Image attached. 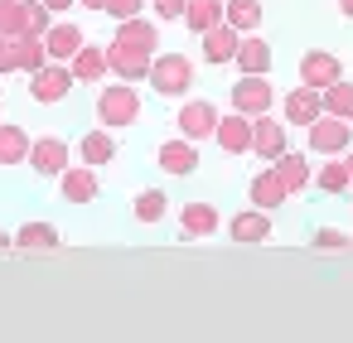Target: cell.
I'll list each match as a JSON object with an SVG mask.
<instances>
[{"instance_id":"6da1fadb","label":"cell","mask_w":353,"mask_h":343,"mask_svg":"<svg viewBox=\"0 0 353 343\" xmlns=\"http://www.w3.org/2000/svg\"><path fill=\"white\" fill-rule=\"evenodd\" d=\"M160 54V30L155 20L136 15V20H117V34L107 44V73H117L121 83H145L150 59Z\"/></svg>"},{"instance_id":"7a4b0ae2","label":"cell","mask_w":353,"mask_h":343,"mask_svg":"<svg viewBox=\"0 0 353 343\" xmlns=\"http://www.w3.org/2000/svg\"><path fill=\"white\" fill-rule=\"evenodd\" d=\"M145 83L155 97H189L194 92V59L189 54H155L145 68Z\"/></svg>"},{"instance_id":"3957f363","label":"cell","mask_w":353,"mask_h":343,"mask_svg":"<svg viewBox=\"0 0 353 343\" xmlns=\"http://www.w3.org/2000/svg\"><path fill=\"white\" fill-rule=\"evenodd\" d=\"M141 112H145V102H141L136 83H107V87L97 92V121H102L107 131L136 126V121H141Z\"/></svg>"},{"instance_id":"277c9868","label":"cell","mask_w":353,"mask_h":343,"mask_svg":"<svg viewBox=\"0 0 353 343\" xmlns=\"http://www.w3.org/2000/svg\"><path fill=\"white\" fill-rule=\"evenodd\" d=\"M30 78V97L39 102V107H54V102H63L78 83H73V68L68 63H59V59H49L44 68H34V73H25Z\"/></svg>"},{"instance_id":"5b68a950","label":"cell","mask_w":353,"mask_h":343,"mask_svg":"<svg viewBox=\"0 0 353 343\" xmlns=\"http://www.w3.org/2000/svg\"><path fill=\"white\" fill-rule=\"evenodd\" d=\"M218 107L208 102V97H179V112H174V126H179V136L184 141H213V126H218Z\"/></svg>"},{"instance_id":"8992f818","label":"cell","mask_w":353,"mask_h":343,"mask_svg":"<svg viewBox=\"0 0 353 343\" xmlns=\"http://www.w3.org/2000/svg\"><path fill=\"white\" fill-rule=\"evenodd\" d=\"M348 145H353V136H348V121H339V116H324V112H319V116L305 126V150L319 155V160H324V155H343Z\"/></svg>"},{"instance_id":"52a82bcc","label":"cell","mask_w":353,"mask_h":343,"mask_svg":"<svg viewBox=\"0 0 353 343\" xmlns=\"http://www.w3.org/2000/svg\"><path fill=\"white\" fill-rule=\"evenodd\" d=\"M228 102H232V112H242V116H266V112L276 107V87H271L266 78H256V73H242V78L232 83V92H228Z\"/></svg>"},{"instance_id":"ba28073f","label":"cell","mask_w":353,"mask_h":343,"mask_svg":"<svg viewBox=\"0 0 353 343\" xmlns=\"http://www.w3.org/2000/svg\"><path fill=\"white\" fill-rule=\"evenodd\" d=\"M25 165H30L34 174H44V179H59V174L73 165V145H68V141H59V136H34V141H30Z\"/></svg>"},{"instance_id":"9c48e42d","label":"cell","mask_w":353,"mask_h":343,"mask_svg":"<svg viewBox=\"0 0 353 343\" xmlns=\"http://www.w3.org/2000/svg\"><path fill=\"white\" fill-rule=\"evenodd\" d=\"M285 145H290L285 121H276L271 112H266V116H252V145H247V155H252V160H266V165H271Z\"/></svg>"},{"instance_id":"30bf717a","label":"cell","mask_w":353,"mask_h":343,"mask_svg":"<svg viewBox=\"0 0 353 343\" xmlns=\"http://www.w3.org/2000/svg\"><path fill=\"white\" fill-rule=\"evenodd\" d=\"M343 78V59L339 54H329V49H305L300 54V83L305 87H329V83H339Z\"/></svg>"},{"instance_id":"8fae6325","label":"cell","mask_w":353,"mask_h":343,"mask_svg":"<svg viewBox=\"0 0 353 343\" xmlns=\"http://www.w3.org/2000/svg\"><path fill=\"white\" fill-rule=\"evenodd\" d=\"M213 145H218L223 155H247V145H252V116L223 112L218 126H213Z\"/></svg>"},{"instance_id":"7c38bea8","label":"cell","mask_w":353,"mask_h":343,"mask_svg":"<svg viewBox=\"0 0 353 343\" xmlns=\"http://www.w3.org/2000/svg\"><path fill=\"white\" fill-rule=\"evenodd\" d=\"M223 227V213L213 208V203H203V198H194V203H184L179 208V237L184 242H199V237H213Z\"/></svg>"},{"instance_id":"4fadbf2b","label":"cell","mask_w":353,"mask_h":343,"mask_svg":"<svg viewBox=\"0 0 353 343\" xmlns=\"http://www.w3.org/2000/svg\"><path fill=\"white\" fill-rule=\"evenodd\" d=\"M232 68H237V73H256V78H266V73H271V44L261 39V30H252V34H237Z\"/></svg>"},{"instance_id":"5bb4252c","label":"cell","mask_w":353,"mask_h":343,"mask_svg":"<svg viewBox=\"0 0 353 343\" xmlns=\"http://www.w3.org/2000/svg\"><path fill=\"white\" fill-rule=\"evenodd\" d=\"M155 165H160L165 174H174V179H189V174L199 169V145L184 141V136H174V141H165V145L155 150Z\"/></svg>"},{"instance_id":"9a60e30c","label":"cell","mask_w":353,"mask_h":343,"mask_svg":"<svg viewBox=\"0 0 353 343\" xmlns=\"http://www.w3.org/2000/svg\"><path fill=\"white\" fill-rule=\"evenodd\" d=\"M271 169L281 174V184L290 189V198L305 194V189H310V174H314V169H310V150H290V145L271 160Z\"/></svg>"},{"instance_id":"2e32d148","label":"cell","mask_w":353,"mask_h":343,"mask_svg":"<svg viewBox=\"0 0 353 343\" xmlns=\"http://www.w3.org/2000/svg\"><path fill=\"white\" fill-rule=\"evenodd\" d=\"M59 194H63L68 203H92V198L102 194V179H97L92 165H68V169L59 174Z\"/></svg>"},{"instance_id":"e0dca14e","label":"cell","mask_w":353,"mask_h":343,"mask_svg":"<svg viewBox=\"0 0 353 343\" xmlns=\"http://www.w3.org/2000/svg\"><path fill=\"white\" fill-rule=\"evenodd\" d=\"M83 44H88V34H83L73 20H54V25L44 30V54H49V59H59V63H68Z\"/></svg>"},{"instance_id":"ac0fdd59","label":"cell","mask_w":353,"mask_h":343,"mask_svg":"<svg viewBox=\"0 0 353 343\" xmlns=\"http://www.w3.org/2000/svg\"><path fill=\"white\" fill-rule=\"evenodd\" d=\"M247 198H252V208H266V213H276L281 203H290V189L281 184V174L266 165L261 174H252V184H247Z\"/></svg>"},{"instance_id":"d6986e66","label":"cell","mask_w":353,"mask_h":343,"mask_svg":"<svg viewBox=\"0 0 353 343\" xmlns=\"http://www.w3.org/2000/svg\"><path fill=\"white\" fill-rule=\"evenodd\" d=\"M228 237H232V242H247V247L266 242V237H271V213H266V208H242V213H232V218H228Z\"/></svg>"},{"instance_id":"ffe728a7","label":"cell","mask_w":353,"mask_h":343,"mask_svg":"<svg viewBox=\"0 0 353 343\" xmlns=\"http://www.w3.org/2000/svg\"><path fill=\"white\" fill-rule=\"evenodd\" d=\"M10 247L15 251H59L63 232L54 222H20V232H10Z\"/></svg>"},{"instance_id":"44dd1931","label":"cell","mask_w":353,"mask_h":343,"mask_svg":"<svg viewBox=\"0 0 353 343\" xmlns=\"http://www.w3.org/2000/svg\"><path fill=\"white\" fill-rule=\"evenodd\" d=\"M199 44H203V63H208V68H228V63H232V54H237V30L213 25V30H203V34H199Z\"/></svg>"},{"instance_id":"7402d4cb","label":"cell","mask_w":353,"mask_h":343,"mask_svg":"<svg viewBox=\"0 0 353 343\" xmlns=\"http://www.w3.org/2000/svg\"><path fill=\"white\" fill-rule=\"evenodd\" d=\"M281 112H285V121H290V126H310V121L324 112V107H319V87H305V83H300V87H290V92H285V102H281Z\"/></svg>"},{"instance_id":"603a6c76","label":"cell","mask_w":353,"mask_h":343,"mask_svg":"<svg viewBox=\"0 0 353 343\" xmlns=\"http://www.w3.org/2000/svg\"><path fill=\"white\" fill-rule=\"evenodd\" d=\"M310 184H314L324 198H339V194H348V189H353V179H348V165H343V155H324V165L310 174Z\"/></svg>"},{"instance_id":"cb8c5ba5","label":"cell","mask_w":353,"mask_h":343,"mask_svg":"<svg viewBox=\"0 0 353 343\" xmlns=\"http://www.w3.org/2000/svg\"><path fill=\"white\" fill-rule=\"evenodd\" d=\"M83 165H92V169H102V165H112L117 160V136L102 126V131H88L83 141H78V150H73Z\"/></svg>"},{"instance_id":"d4e9b609","label":"cell","mask_w":353,"mask_h":343,"mask_svg":"<svg viewBox=\"0 0 353 343\" xmlns=\"http://www.w3.org/2000/svg\"><path fill=\"white\" fill-rule=\"evenodd\" d=\"M68 68H73V83H102V78H107V49L83 44V49L68 59Z\"/></svg>"},{"instance_id":"484cf974","label":"cell","mask_w":353,"mask_h":343,"mask_svg":"<svg viewBox=\"0 0 353 343\" xmlns=\"http://www.w3.org/2000/svg\"><path fill=\"white\" fill-rule=\"evenodd\" d=\"M223 25L237 34L261 30V0H223Z\"/></svg>"},{"instance_id":"4316f807","label":"cell","mask_w":353,"mask_h":343,"mask_svg":"<svg viewBox=\"0 0 353 343\" xmlns=\"http://www.w3.org/2000/svg\"><path fill=\"white\" fill-rule=\"evenodd\" d=\"M179 20H184V30H189V34H203V30L223 25V0H189Z\"/></svg>"},{"instance_id":"83f0119b","label":"cell","mask_w":353,"mask_h":343,"mask_svg":"<svg viewBox=\"0 0 353 343\" xmlns=\"http://www.w3.org/2000/svg\"><path fill=\"white\" fill-rule=\"evenodd\" d=\"M30 131L25 126H15V121H6L0 126V165H25V155H30Z\"/></svg>"},{"instance_id":"f1b7e54d","label":"cell","mask_w":353,"mask_h":343,"mask_svg":"<svg viewBox=\"0 0 353 343\" xmlns=\"http://www.w3.org/2000/svg\"><path fill=\"white\" fill-rule=\"evenodd\" d=\"M131 213H136V222H141V227H155V222H165V213H170V198H165V189H141V194H136V203H131Z\"/></svg>"},{"instance_id":"f546056e","label":"cell","mask_w":353,"mask_h":343,"mask_svg":"<svg viewBox=\"0 0 353 343\" xmlns=\"http://www.w3.org/2000/svg\"><path fill=\"white\" fill-rule=\"evenodd\" d=\"M319 107H324V116H339V121H348L353 116V83H329L324 92H319Z\"/></svg>"},{"instance_id":"4dcf8cb0","label":"cell","mask_w":353,"mask_h":343,"mask_svg":"<svg viewBox=\"0 0 353 343\" xmlns=\"http://www.w3.org/2000/svg\"><path fill=\"white\" fill-rule=\"evenodd\" d=\"M15 63H20V73L44 68V63H49V54H44V34H20V39H15Z\"/></svg>"},{"instance_id":"1f68e13d","label":"cell","mask_w":353,"mask_h":343,"mask_svg":"<svg viewBox=\"0 0 353 343\" xmlns=\"http://www.w3.org/2000/svg\"><path fill=\"white\" fill-rule=\"evenodd\" d=\"M25 25H30L25 0H0V39H20Z\"/></svg>"},{"instance_id":"d6a6232c","label":"cell","mask_w":353,"mask_h":343,"mask_svg":"<svg viewBox=\"0 0 353 343\" xmlns=\"http://www.w3.org/2000/svg\"><path fill=\"white\" fill-rule=\"evenodd\" d=\"M310 247H319V251H343V247H353V237H348L343 227H314Z\"/></svg>"},{"instance_id":"836d02e7","label":"cell","mask_w":353,"mask_h":343,"mask_svg":"<svg viewBox=\"0 0 353 343\" xmlns=\"http://www.w3.org/2000/svg\"><path fill=\"white\" fill-rule=\"evenodd\" d=\"M25 15H30V25H25V34H44L59 15L49 10V6H39V0H25Z\"/></svg>"},{"instance_id":"e575fe53","label":"cell","mask_w":353,"mask_h":343,"mask_svg":"<svg viewBox=\"0 0 353 343\" xmlns=\"http://www.w3.org/2000/svg\"><path fill=\"white\" fill-rule=\"evenodd\" d=\"M145 6L150 0H102V10L112 20H136V15H145Z\"/></svg>"},{"instance_id":"d590c367","label":"cell","mask_w":353,"mask_h":343,"mask_svg":"<svg viewBox=\"0 0 353 343\" xmlns=\"http://www.w3.org/2000/svg\"><path fill=\"white\" fill-rule=\"evenodd\" d=\"M184 6H189V0H150L155 20H179V15H184Z\"/></svg>"},{"instance_id":"8d00e7d4","label":"cell","mask_w":353,"mask_h":343,"mask_svg":"<svg viewBox=\"0 0 353 343\" xmlns=\"http://www.w3.org/2000/svg\"><path fill=\"white\" fill-rule=\"evenodd\" d=\"M0 73H20V63H15V39H0Z\"/></svg>"},{"instance_id":"74e56055","label":"cell","mask_w":353,"mask_h":343,"mask_svg":"<svg viewBox=\"0 0 353 343\" xmlns=\"http://www.w3.org/2000/svg\"><path fill=\"white\" fill-rule=\"evenodd\" d=\"M39 6H49L54 15H63V10H73V6H78V0H39Z\"/></svg>"},{"instance_id":"f35d334b","label":"cell","mask_w":353,"mask_h":343,"mask_svg":"<svg viewBox=\"0 0 353 343\" xmlns=\"http://www.w3.org/2000/svg\"><path fill=\"white\" fill-rule=\"evenodd\" d=\"M339 10H343V20H353V0H339Z\"/></svg>"},{"instance_id":"ab89813d","label":"cell","mask_w":353,"mask_h":343,"mask_svg":"<svg viewBox=\"0 0 353 343\" xmlns=\"http://www.w3.org/2000/svg\"><path fill=\"white\" fill-rule=\"evenodd\" d=\"M343 165H348V179H353V145L343 150Z\"/></svg>"},{"instance_id":"60d3db41","label":"cell","mask_w":353,"mask_h":343,"mask_svg":"<svg viewBox=\"0 0 353 343\" xmlns=\"http://www.w3.org/2000/svg\"><path fill=\"white\" fill-rule=\"evenodd\" d=\"M0 251H10V232L6 227H0Z\"/></svg>"},{"instance_id":"b9f144b4","label":"cell","mask_w":353,"mask_h":343,"mask_svg":"<svg viewBox=\"0 0 353 343\" xmlns=\"http://www.w3.org/2000/svg\"><path fill=\"white\" fill-rule=\"evenodd\" d=\"M78 6H83V10H102V0H78Z\"/></svg>"},{"instance_id":"7bdbcfd3","label":"cell","mask_w":353,"mask_h":343,"mask_svg":"<svg viewBox=\"0 0 353 343\" xmlns=\"http://www.w3.org/2000/svg\"><path fill=\"white\" fill-rule=\"evenodd\" d=\"M348 136H353V116H348Z\"/></svg>"}]
</instances>
